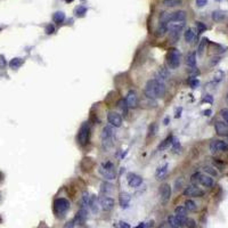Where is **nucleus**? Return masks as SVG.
Listing matches in <instances>:
<instances>
[{
	"label": "nucleus",
	"instance_id": "nucleus-1",
	"mask_svg": "<svg viewBox=\"0 0 228 228\" xmlns=\"http://www.w3.org/2000/svg\"><path fill=\"white\" fill-rule=\"evenodd\" d=\"M145 96L149 99H155V98H162L166 94V86L164 82L158 79L148 80L145 89H144Z\"/></svg>",
	"mask_w": 228,
	"mask_h": 228
},
{
	"label": "nucleus",
	"instance_id": "nucleus-2",
	"mask_svg": "<svg viewBox=\"0 0 228 228\" xmlns=\"http://www.w3.org/2000/svg\"><path fill=\"white\" fill-rule=\"evenodd\" d=\"M70 209V201L64 199V197H60L56 199L54 201V212L57 217H63L67 210Z\"/></svg>",
	"mask_w": 228,
	"mask_h": 228
},
{
	"label": "nucleus",
	"instance_id": "nucleus-3",
	"mask_svg": "<svg viewBox=\"0 0 228 228\" xmlns=\"http://www.w3.org/2000/svg\"><path fill=\"white\" fill-rule=\"evenodd\" d=\"M167 62L169 67L172 69V70H176L177 67H179V65H180V53H179V50L176 49V48L170 49V52L168 53L167 56Z\"/></svg>",
	"mask_w": 228,
	"mask_h": 228
},
{
	"label": "nucleus",
	"instance_id": "nucleus-4",
	"mask_svg": "<svg viewBox=\"0 0 228 228\" xmlns=\"http://www.w3.org/2000/svg\"><path fill=\"white\" fill-rule=\"evenodd\" d=\"M89 136H90V128H89V124L87 122H85L80 127L78 136H77L78 144L81 145V146L87 145L88 141H89Z\"/></svg>",
	"mask_w": 228,
	"mask_h": 228
},
{
	"label": "nucleus",
	"instance_id": "nucleus-5",
	"mask_svg": "<svg viewBox=\"0 0 228 228\" xmlns=\"http://www.w3.org/2000/svg\"><path fill=\"white\" fill-rule=\"evenodd\" d=\"M100 138H102L104 147L108 148L110 146H112L113 145V143H112V141H113V129L111 127H105L102 131Z\"/></svg>",
	"mask_w": 228,
	"mask_h": 228
},
{
	"label": "nucleus",
	"instance_id": "nucleus-6",
	"mask_svg": "<svg viewBox=\"0 0 228 228\" xmlns=\"http://www.w3.org/2000/svg\"><path fill=\"white\" fill-rule=\"evenodd\" d=\"M183 194L185 196H191V197H201V196L204 195V192L201 188H199L196 185H191V186L185 188Z\"/></svg>",
	"mask_w": 228,
	"mask_h": 228
},
{
	"label": "nucleus",
	"instance_id": "nucleus-7",
	"mask_svg": "<svg viewBox=\"0 0 228 228\" xmlns=\"http://www.w3.org/2000/svg\"><path fill=\"white\" fill-rule=\"evenodd\" d=\"M210 151L212 153H216V152H228V144L224 141H213L210 144Z\"/></svg>",
	"mask_w": 228,
	"mask_h": 228
},
{
	"label": "nucleus",
	"instance_id": "nucleus-8",
	"mask_svg": "<svg viewBox=\"0 0 228 228\" xmlns=\"http://www.w3.org/2000/svg\"><path fill=\"white\" fill-rule=\"evenodd\" d=\"M107 121L115 128H120L122 125V116L116 112H110L107 114Z\"/></svg>",
	"mask_w": 228,
	"mask_h": 228
},
{
	"label": "nucleus",
	"instance_id": "nucleus-9",
	"mask_svg": "<svg viewBox=\"0 0 228 228\" xmlns=\"http://www.w3.org/2000/svg\"><path fill=\"white\" fill-rule=\"evenodd\" d=\"M160 194H161V201L167 203L171 197V187L169 184H163L160 187Z\"/></svg>",
	"mask_w": 228,
	"mask_h": 228
},
{
	"label": "nucleus",
	"instance_id": "nucleus-10",
	"mask_svg": "<svg viewBox=\"0 0 228 228\" xmlns=\"http://www.w3.org/2000/svg\"><path fill=\"white\" fill-rule=\"evenodd\" d=\"M99 205L102 206V209L104 211L112 210L114 206V200L112 197H108V196H103V197L99 199Z\"/></svg>",
	"mask_w": 228,
	"mask_h": 228
},
{
	"label": "nucleus",
	"instance_id": "nucleus-11",
	"mask_svg": "<svg viewBox=\"0 0 228 228\" xmlns=\"http://www.w3.org/2000/svg\"><path fill=\"white\" fill-rule=\"evenodd\" d=\"M125 103H127L128 107H136L137 106V104H138V96H137V92L135 90H130L127 94Z\"/></svg>",
	"mask_w": 228,
	"mask_h": 228
},
{
	"label": "nucleus",
	"instance_id": "nucleus-12",
	"mask_svg": "<svg viewBox=\"0 0 228 228\" xmlns=\"http://www.w3.org/2000/svg\"><path fill=\"white\" fill-rule=\"evenodd\" d=\"M216 132L220 136H227L228 135V124L222 121H217L214 124Z\"/></svg>",
	"mask_w": 228,
	"mask_h": 228
},
{
	"label": "nucleus",
	"instance_id": "nucleus-13",
	"mask_svg": "<svg viewBox=\"0 0 228 228\" xmlns=\"http://www.w3.org/2000/svg\"><path fill=\"white\" fill-rule=\"evenodd\" d=\"M86 219H87V209H86V208H81V209L77 212L75 217H74L75 225H82V224L86 221Z\"/></svg>",
	"mask_w": 228,
	"mask_h": 228
},
{
	"label": "nucleus",
	"instance_id": "nucleus-14",
	"mask_svg": "<svg viewBox=\"0 0 228 228\" xmlns=\"http://www.w3.org/2000/svg\"><path fill=\"white\" fill-rule=\"evenodd\" d=\"M186 13L184 10H177L175 13H170V22H185Z\"/></svg>",
	"mask_w": 228,
	"mask_h": 228
},
{
	"label": "nucleus",
	"instance_id": "nucleus-15",
	"mask_svg": "<svg viewBox=\"0 0 228 228\" xmlns=\"http://www.w3.org/2000/svg\"><path fill=\"white\" fill-rule=\"evenodd\" d=\"M130 200H131L130 194L125 193V192L124 193H120V195H119V203H120V205H121L122 209H127L129 206Z\"/></svg>",
	"mask_w": 228,
	"mask_h": 228
},
{
	"label": "nucleus",
	"instance_id": "nucleus-16",
	"mask_svg": "<svg viewBox=\"0 0 228 228\" xmlns=\"http://www.w3.org/2000/svg\"><path fill=\"white\" fill-rule=\"evenodd\" d=\"M141 183H143V179H141V176L133 175V174H130L128 176V184L130 187H138V186H141Z\"/></svg>",
	"mask_w": 228,
	"mask_h": 228
},
{
	"label": "nucleus",
	"instance_id": "nucleus-17",
	"mask_svg": "<svg viewBox=\"0 0 228 228\" xmlns=\"http://www.w3.org/2000/svg\"><path fill=\"white\" fill-rule=\"evenodd\" d=\"M200 184H201L202 186H204V187H206V188H210V187L213 186L214 181H213V179L211 178V176L201 175V177H200Z\"/></svg>",
	"mask_w": 228,
	"mask_h": 228
},
{
	"label": "nucleus",
	"instance_id": "nucleus-18",
	"mask_svg": "<svg viewBox=\"0 0 228 228\" xmlns=\"http://www.w3.org/2000/svg\"><path fill=\"white\" fill-rule=\"evenodd\" d=\"M99 172L107 180H113V179H115V170H106V169L100 167L99 168Z\"/></svg>",
	"mask_w": 228,
	"mask_h": 228
},
{
	"label": "nucleus",
	"instance_id": "nucleus-19",
	"mask_svg": "<svg viewBox=\"0 0 228 228\" xmlns=\"http://www.w3.org/2000/svg\"><path fill=\"white\" fill-rule=\"evenodd\" d=\"M99 205V200H98V197H97L96 195H91L90 196V202H89V208L91 209V211L94 212V213H97L98 212V206Z\"/></svg>",
	"mask_w": 228,
	"mask_h": 228
},
{
	"label": "nucleus",
	"instance_id": "nucleus-20",
	"mask_svg": "<svg viewBox=\"0 0 228 228\" xmlns=\"http://www.w3.org/2000/svg\"><path fill=\"white\" fill-rule=\"evenodd\" d=\"M211 17H212V19L214 22H222L226 18V14L224 11H221V10H214L212 13V16Z\"/></svg>",
	"mask_w": 228,
	"mask_h": 228
},
{
	"label": "nucleus",
	"instance_id": "nucleus-21",
	"mask_svg": "<svg viewBox=\"0 0 228 228\" xmlns=\"http://www.w3.org/2000/svg\"><path fill=\"white\" fill-rule=\"evenodd\" d=\"M186 63L187 65L192 69V67H196V54L194 53H189L187 55V60H186Z\"/></svg>",
	"mask_w": 228,
	"mask_h": 228
},
{
	"label": "nucleus",
	"instance_id": "nucleus-22",
	"mask_svg": "<svg viewBox=\"0 0 228 228\" xmlns=\"http://www.w3.org/2000/svg\"><path fill=\"white\" fill-rule=\"evenodd\" d=\"M168 31L167 29V24L166 23H160L158 24V27H156V30H155V35L160 38V37H163V35L166 34V32Z\"/></svg>",
	"mask_w": 228,
	"mask_h": 228
},
{
	"label": "nucleus",
	"instance_id": "nucleus-23",
	"mask_svg": "<svg viewBox=\"0 0 228 228\" xmlns=\"http://www.w3.org/2000/svg\"><path fill=\"white\" fill-rule=\"evenodd\" d=\"M23 63H24V60H22V58H19V57H15V58H13L11 61L9 62V66H10V69L16 70V69H18Z\"/></svg>",
	"mask_w": 228,
	"mask_h": 228
},
{
	"label": "nucleus",
	"instance_id": "nucleus-24",
	"mask_svg": "<svg viewBox=\"0 0 228 228\" xmlns=\"http://www.w3.org/2000/svg\"><path fill=\"white\" fill-rule=\"evenodd\" d=\"M53 19L56 24H61V23L64 22V19H65V14L63 11H56L53 15Z\"/></svg>",
	"mask_w": 228,
	"mask_h": 228
},
{
	"label": "nucleus",
	"instance_id": "nucleus-25",
	"mask_svg": "<svg viewBox=\"0 0 228 228\" xmlns=\"http://www.w3.org/2000/svg\"><path fill=\"white\" fill-rule=\"evenodd\" d=\"M184 37H185L186 42H188V44L193 42V40L195 39V32L193 31V29H188V30H186Z\"/></svg>",
	"mask_w": 228,
	"mask_h": 228
},
{
	"label": "nucleus",
	"instance_id": "nucleus-26",
	"mask_svg": "<svg viewBox=\"0 0 228 228\" xmlns=\"http://www.w3.org/2000/svg\"><path fill=\"white\" fill-rule=\"evenodd\" d=\"M162 4L166 7H177L183 4V0H163Z\"/></svg>",
	"mask_w": 228,
	"mask_h": 228
},
{
	"label": "nucleus",
	"instance_id": "nucleus-27",
	"mask_svg": "<svg viewBox=\"0 0 228 228\" xmlns=\"http://www.w3.org/2000/svg\"><path fill=\"white\" fill-rule=\"evenodd\" d=\"M185 208H186V210L187 211H191V212H193V211H196L197 209V205H196V203L193 201V200H186L185 201Z\"/></svg>",
	"mask_w": 228,
	"mask_h": 228
},
{
	"label": "nucleus",
	"instance_id": "nucleus-28",
	"mask_svg": "<svg viewBox=\"0 0 228 228\" xmlns=\"http://www.w3.org/2000/svg\"><path fill=\"white\" fill-rule=\"evenodd\" d=\"M167 171H168V164H164L163 167H160L156 170V178L158 179H163L164 176L167 175Z\"/></svg>",
	"mask_w": 228,
	"mask_h": 228
},
{
	"label": "nucleus",
	"instance_id": "nucleus-29",
	"mask_svg": "<svg viewBox=\"0 0 228 228\" xmlns=\"http://www.w3.org/2000/svg\"><path fill=\"white\" fill-rule=\"evenodd\" d=\"M206 44H208V39L206 38H203L201 40V42H200V44H199V47H197V55L199 56L203 55L204 50H205V47H206Z\"/></svg>",
	"mask_w": 228,
	"mask_h": 228
},
{
	"label": "nucleus",
	"instance_id": "nucleus-30",
	"mask_svg": "<svg viewBox=\"0 0 228 228\" xmlns=\"http://www.w3.org/2000/svg\"><path fill=\"white\" fill-rule=\"evenodd\" d=\"M169 77H170V73H169V71L167 69L163 67V69H161L158 71V80L163 81V80H167Z\"/></svg>",
	"mask_w": 228,
	"mask_h": 228
},
{
	"label": "nucleus",
	"instance_id": "nucleus-31",
	"mask_svg": "<svg viewBox=\"0 0 228 228\" xmlns=\"http://www.w3.org/2000/svg\"><path fill=\"white\" fill-rule=\"evenodd\" d=\"M168 225H169L170 228H180L178 222H177V220H176L175 216H169L168 217Z\"/></svg>",
	"mask_w": 228,
	"mask_h": 228
},
{
	"label": "nucleus",
	"instance_id": "nucleus-32",
	"mask_svg": "<svg viewBox=\"0 0 228 228\" xmlns=\"http://www.w3.org/2000/svg\"><path fill=\"white\" fill-rule=\"evenodd\" d=\"M156 132H158V124H156V123H152L148 128V135H147L148 138L154 137V136L156 135Z\"/></svg>",
	"mask_w": 228,
	"mask_h": 228
},
{
	"label": "nucleus",
	"instance_id": "nucleus-33",
	"mask_svg": "<svg viewBox=\"0 0 228 228\" xmlns=\"http://www.w3.org/2000/svg\"><path fill=\"white\" fill-rule=\"evenodd\" d=\"M89 202H90V196L88 192H83L82 194V208H86L87 209L89 206Z\"/></svg>",
	"mask_w": 228,
	"mask_h": 228
},
{
	"label": "nucleus",
	"instance_id": "nucleus-34",
	"mask_svg": "<svg viewBox=\"0 0 228 228\" xmlns=\"http://www.w3.org/2000/svg\"><path fill=\"white\" fill-rule=\"evenodd\" d=\"M175 218L179 225V227H184L185 226V222H186V219L187 217L186 216H179V214H175Z\"/></svg>",
	"mask_w": 228,
	"mask_h": 228
},
{
	"label": "nucleus",
	"instance_id": "nucleus-35",
	"mask_svg": "<svg viewBox=\"0 0 228 228\" xmlns=\"http://www.w3.org/2000/svg\"><path fill=\"white\" fill-rule=\"evenodd\" d=\"M172 139H174V138H172L171 136H169L167 139H164V141H163L162 143H161V144H160V145H158V149H160V151H163V149L166 148L168 145L171 143V141H172Z\"/></svg>",
	"mask_w": 228,
	"mask_h": 228
},
{
	"label": "nucleus",
	"instance_id": "nucleus-36",
	"mask_svg": "<svg viewBox=\"0 0 228 228\" xmlns=\"http://www.w3.org/2000/svg\"><path fill=\"white\" fill-rule=\"evenodd\" d=\"M87 13V8L86 7H83V6H79V7H77L75 8V15L77 16H79V17H82V16H85V14Z\"/></svg>",
	"mask_w": 228,
	"mask_h": 228
},
{
	"label": "nucleus",
	"instance_id": "nucleus-37",
	"mask_svg": "<svg viewBox=\"0 0 228 228\" xmlns=\"http://www.w3.org/2000/svg\"><path fill=\"white\" fill-rule=\"evenodd\" d=\"M175 214H179V216H186L187 214V210L183 205H179L175 209Z\"/></svg>",
	"mask_w": 228,
	"mask_h": 228
},
{
	"label": "nucleus",
	"instance_id": "nucleus-38",
	"mask_svg": "<svg viewBox=\"0 0 228 228\" xmlns=\"http://www.w3.org/2000/svg\"><path fill=\"white\" fill-rule=\"evenodd\" d=\"M112 191V185L108 184V183H103L102 184V193L108 194Z\"/></svg>",
	"mask_w": 228,
	"mask_h": 228
},
{
	"label": "nucleus",
	"instance_id": "nucleus-39",
	"mask_svg": "<svg viewBox=\"0 0 228 228\" xmlns=\"http://www.w3.org/2000/svg\"><path fill=\"white\" fill-rule=\"evenodd\" d=\"M118 106L122 110L123 113H127V111H128V105H127V103H125V99H121V100H119Z\"/></svg>",
	"mask_w": 228,
	"mask_h": 228
},
{
	"label": "nucleus",
	"instance_id": "nucleus-40",
	"mask_svg": "<svg viewBox=\"0 0 228 228\" xmlns=\"http://www.w3.org/2000/svg\"><path fill=\"white\" fill-rule=\"evenodd\" d=\"M202 174H200V172H196V174H194L193 176H192V178H191V181H192V184L193 185H197V184H200V177H201Z\"/></svg>",
	"mask_w": 228,
	"mask_h": 228
},
{
	"label": "nucleus",
	"instance_id": "nucleus-41",
	"mask_svg": "<svg viewBox=\"0 0 228 228\" xmlns=\"http://www.w3.org/2000/svg\"><path fill=\"white\" fill-rule=\"evenodd\" d=\"M185 226L187 228H196V222H195V220L192 219V218H187V219H186V222H185Z\"/></svg>",
	"mask_w": 228,
	"mask_h": 228
},
{
	"label": "nucleus",
	"instance_id": "nucleus-42",
	"mask_svg": "<svg viewBox=\"0 0 228 228\" xmlns=\"http://www.w3.org/2000/svg\"><path fill=\"white\" fill-rule=\"evenodd\" d=\"M224 78H225V73L222 71H218L214 74V82H220V81H222Z\"/></svg>",
	"mask_w": 228,
	"mask_h": 228
},
{
	"label": "nucleus",
	"instance_id": "nucleus-43",
	"mask_svg": "<svg viewBox=\"0 0 228 228\" xmlns=\"http://www.w3.org/2000/svg\"><path fill=\"white\" fill-rule=\"evenodd\" d=\"M196 27H197V31L201 33V32H204L206 30V25L203 24L202 22H196Z\"/></svg>",
	"mask_w": 228,
	"mask_h": 228
},
{
	"label": "nucleus",
	"instance_id": "nucleus-44",
	"mask_svg": "<svg viewBox=\"0 0 228 228\" xmlns=\"http://www.w3.org/2000/svg\"><path fill=\"white\" fill-rule=\"evenodd\" d=\"M153 221H151V222H141L138 226H136L135 228H149V227H153Z\"/></svg>",
	"mask_w": 228,
	"mask_h": 228
},
{
	"label": "nucleus",
	"instance_id": "nucleus-45",
	"mask_svg": "<svg viewBox=\"0 0 228 228\" xmlns=\"http://www.w3.org/2000/svg\"><path fill=\"white\" fill-rule=\"evenodd\" d=\"M220 114H221L222 119L225 120V122L228 124V108H222V110L220 111Z\"/></svg>",
	"mask_w": 228,
	"mask_h": 228
},
{
	"label": "nucleus",
	"instance_id": "nucleus-46",
	"mask_svg": "<svg viewBox=\"0 0 228 228\" xmlns=\"http://www.w3.org/2000/svg\"><path fill=\"white\" fill-rule=\"evenodd\" d=\"M204 171L205 172H208L209 175H211V176H217L218 174H217V171L213 169V168H211V167H205L204 168Z\"/></svg>",
	"mask_w": 228,
	"mask_h": 228
},
{
	"label": "nucleus",
	"instance_id": "nucleus-47",
	"mask_svg": "<svg viewBox=\"0 0 228 228\" xmlns=\"http://www.w3.org/2000/svg\"><path fill=\"white\" fill-rule=\"evenodd\" d=\"M171 143H172V149L175 152H178V149L180 148V143L177 141L176 138H174V141H171Z\"/></svg>",
	"mask_w": 228,
	"mask_h": 228
},
{
	"label": "nucleus",
	"instance_id": "nucleus-48",
	"mask_svg": "<svg viewBox=\"0 0 228 228\" xmlns=\"http://www.w3.org/2000/svg\"><path fill=\"white\" fill-rule=\"evenodd\" d=\"M6 65H7V62L5 60V56H4V55H0V70L5 69Z\"/></svg>",
	"mask_w": 228,
	"mask_h": 228
},
{
	"label": "nucleus",
	"instance_id": "nucleus-49",
	"mask_svg": "<svg viewBox=\"0 0 228 228\" xmlns=\"http://www.w3.org/2000/svg\"><path fill=\"white\" fill-rule=\"evenodd\" d=\"M54 32H55V27L52 25V24H48V25L46 27V33H47V34H53Z\"/></svg>",
	"mask_w": 228,
	"mask_h": 228
},
{
	"label": "nucleus",
	"instance_id": "nucleus-50",
	"mask_svg": "<svg viewBox=\"0 0 228 228\" xmlns=\"http://www.w3.org/2000/svg\"><path fill=\"white\" fill-rule=\"evenodd\" d=\"M74 226H75V221H74V219H72L70 221H67L63 228H74Z\"/></svg>",
	"mask_w": 228,
	"mask_h": 228
},
{
	"label": "nucleus",
	"instance_id": "nucleus-51",
	"mask_svg": "<svg viewBox=\"0 0 228 228\" xmlns=\"http://www.w3.org/2000/svg\"><path fill=\"white\" fill-rule=\"evenodd\" d=\"M199 83H200V82H199V80L195 79V78L189 80V85H191V87L192 88H196L197 86H199Z\"/></svg>",
	"mask_w": 228,
	"mask_h": 228
},
{
	"label": "nucleus",
	"instance_id": "nucleus-52",
	"mask_svg": "<svg viewBox=\"0 0 228 228\" xmlns=\"http://www.w3.org/2000/svg\"><path fill=\"white\" fill-rule=\"evenodd\" d=\"M118 226L120 228H130V225H129L128 222H124V221H120Z\"/></svg>",
	"mask_w": 228,
	"mask_h": 228
},
{
	"label": "nucleus",
	"instance_id": "nucleus-53",
	"mask_svg": "<svg viewBox=\"0 0 228 228\" xmlns=\"http://www.w3.org/2000/svg\"><path fill=\"white\" fill-rule=\"evenodd\" d=\"M196 5L197 7H203L204 5H206V0H196Z\"/></svg>",
	"mask_w": 228,
	"mask_h": 228
},
{
	"label": "nucleus",
	"instance_id": "nucleus-54",
	"mask_svg": "<svg viewBox=\"0 0 228 228\" xmlns=\"http://www.w3.org/2000/svg\"><path fill=\"white\" fill-rule=\"evenodd\" d=\"M204 102H206V103H212L213 102V98H212V96H210V95H205V97H204V99H203Z\"/></svg>",
	"mask_w": 228,
	"mask_h": 228
},
{
	"label": "nucleus",
	"instance_id": "nucleus-55",
	"mask_svg": "<svg viewBox=\"0 0 228 228\" xmlns=\"http://www.w3.org/2000/svg\"><path fill=\"white\" fill-rule=\"evenodd\" d=\"M213 60H214V61L211 62V65H216V64H217V63H218V62L220 61L219 57H216V58H213Z\"/></svg>",
	"mask_w": 228,
	"mask_h": 228
},
{
	"label": "nucleus",
	"instance_id": "nucleus-56",
	"mask_svg": "<svg viewBox=\"0 0 228 228\" xmlns=\"http://www.w3.org/2000/svg\"><path fill=\"white\" fill-rule=\"evenodd\" d=\"M158 228H168V224L167 222H163V224H161V225H160V227Z\"/></svg>",
	"mask_w": 228,
	"mask_h": 228
},
{
	"label": "nucleus",
	"instance_id": "nucleus-57",
	"mask_svg": "<svg viewBox=\"0 0 228 228\" xmlns=\"http://www.w3.org/2000/svg\"><path fill=\"white\" fill-rule=\"evenodd\" d=\"M204 115H211V110H206V111H204Z\"/></svg>",
	"mask_w": 228,
	"mask_h": 228
},
{
	"label": "nucleus",
	"instance_id": "nucleus-58",
	"mask_svg": "<svg viewBox=\"0 0 228 228\" xmlns=\"http://www.w3.org/2000/svg\"><path fill=\"white\" fill-rule=\"evenodd\" d=\"M73 0H66V2H72Z\"/></svg>",
	"mask_w": 228,
	"mask_h": 228
},
{
	"label": "nucleus",
	"instance_id": "nucleus-59",
	"mask_svg": "<svg viewBox=\"0 0 228 228\" xmlns=\"http://www.w3.org/2000/svg\"><path fill=\"white\" fill-rule=\"evenodd\" d=\"M226 97H227V99H228V90H227V95H226Z\"/></svg>",
	"mask_w": 228,
	"mask_h": 228
},
{
	"label": "nucleus",
	"instance_id": "nucleus-60",
	"mask_svg": "<svg viewBox=\"0 0 228 228\" xmlns=\"http://www.w3.org/2000/svg\"><path fill=\"white\" fill-rule=\"evenodd\" d=\"M227 137H228V135H227Z\"/></svg>",
	"mask_w": 228,
	"mask_h": 228
}]
</instances>
